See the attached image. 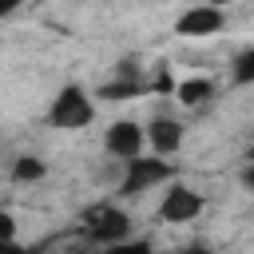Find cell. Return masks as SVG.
I'll return each instance as SVG.
<instances>
[{"instance_id":"3","label":"cell","mask_w":254,"mask_h":254,"mask_svg":"<svg viewBox=\"0 0 254 254\" xmlns=\"http://www.w3.org/2000/svg\"><path fill=\"white\" fill-rule=\"evenodd\" d=\"M222 24H226L222 8H214V4H190V8L175 20V32H179L183 40H206V36L222 32Z\"/></svg>"},{"instance_id":"6","label":"cell","mask_w":254,"mask_h":254,"mask_svg":"<svg viewBox=\"0 0 254 254\" xmlns=\"http://www.w3.org/2000/svg\"><path fill=\"white\" fill-rule=\"evenodd\" d=\"M143 143H147V139H143V127L131 123V119H115V123L107 127V135H103V147H107V155H115V159L139 155Z\"/></svg>"},{"instance_id":"7","label":"cell","mask_w":254,"mask_h":254,"mask_svg":"<svg viewBox=\"0 0 254 254\" xmlns=\"http://www.w3.org/2000/svg\"><path fill=\"white\" fill-rule=\"evenodd\" d=\"M143 139L151 143L155 155H175L183 147V123L179 119H151L147 131H143Z\"/></svg>"},{"instance_id":"11","label":"cell","mask_w":254,"mask_h":254,"mask_svg":"<svg viewBox=\"0 0 254 254\" xmlns=\"http://www.w3.org/2000/svg\"><path fill=\"white\" fill-rule=\"evenodd\" d=\"M234 79L238 83H254V48H242L234 60Z\"/></svg>"},{"instance_id":"15","label":"cell","mask_w":254,"mask_h":254,"mask_svg":"<svg viewBox=\"0 0 254 254\" xmlns=\"http://www.w3.org/2000/svg\"><path fill=\"white\" fill-rule=\"evenodd\" d=\"M194 4H214V8H226L230 0H194Z\"/></svg>"},{"instance_id":"12","label":"cell","mask_w":254,"mask_h":254,"mask_svg":"<svg viewBox=\"0 0 254 254\" xmlns=\"http://www.w3.org/2000/svg\"><path fill=\"white\" fill-rule=\"evenodd\" d=\"M0 246H16V218L0 210Z\"/></svg>"},{"instance_id":"4","label":"cell","mask_w":254,"mask_h":254,"mask_svg":"<svg viewBox=\"0 0 254 254\" xmlns=\"http://www.w3.org/2000/svg\"><path fill=\"white\" fill-rule=\"evenodd\" d=\"M202 214V194L183 187V183H171L163 202H159V218L163 222H194Z\"/></svg>"},{"instance_id":"2","label":"cell","mask_w":254,"mask_h":254,"mask_svg":"<svg viewBox=\"0 0 254 254\" xmlns=\"http://www.w3.org/2000/svg\"><path fill=\"white\" fill-rule=\"evenodd\" d=\"M83 230H87V238H91L95 246H115V242H123V238L131 234V218H127L119 206L103 202V206H91V210L83 214Z\"/></svg>"},{"instance_id":"14","label":"cell","mask_w":254,"mask_h":254,"mask_svg":"<svg viewBox=\"0 0 254 254\" xmlns=\"http://www.w3.org/2000/svg\"><path fill=\"white\" fill-rule=\"evenodd\" d=\"M20 4H24V0H0V16H12Z\"/></svg>"},{"instance_id":"9","label":"cell","mask_w":254,"mask_h":254,"mask_svg":"<svg viewBox=\"0 0 254 254\" xmlns=\"http://www.w3.org/2000/svg\"><path fill=\"white\" fill-rule=\"evenodd\" d=\"M44 159H36V155H20L16 159V167H12V179L16 183H36V179H44Z\"/></svg>"},{"instance_id":"8","label":"cell","mask_w":254,"mask_h":254,"mask_svg":"<svg viewBox=\"0 0 254 254\" xmlns=\"http://www.w3.org/2000/svg\"><path fill=\"white\" fill-rule=\"evenodd\" d=\"M171 95H179V103H187V107H198V103H206L214 95V83L206 75H190V79H179Z\"/></svg>"},{"instance_id":"13","label":"cell","mask_w":254,"mask_h":254,"mask_svg":"<svg viewBox=\"0 0 254 254\" xmlns=\"http://www.w3.org/2000/svg\"><path fill=\"white\" fill-rule=\"evenodd\" d=\"M155 91H175V79L159 71V75H155Z\"/></svg>"},{"instance_id":"5","label":"cell","mask_w":254,"mask_h":254,"mask_svg":"<svg viewBox=\"0 0 254 254\" xmlns=\"http://www.w3.org/2000/svg\"><path fill=\"white\" fill-rule=\"evenodd\" d=\"M171 179V167H167V159H139V155H131L127 159V175H123V190L127 194H139V190H151V187H159V183H167Z\"/></svg>"},{"instance_id":"1","label":"cell","mask_w":254,"mask_h":254,"mask_svg":"<svg viewBox=\"0 0 254 254\" xmlns=\"http://www.w3.org/2000/svg\"><path fill=\"white\" fill-rule=\"evenodd\" d=\"M91 115H95V103L87 99V91H83V87H75V83H67V87L52 99L48 123H52V127H60V131H79V127H87V123H91Z\"/></svg>"},{"instance_id":"10","label":"cell","mask_w":254,"mask_h":254,"mask_svg":"<svg viewBox=\"0 0 254 254\" xmlns=\"http://www.w3.org/2000/svg\"><path fill=\"white\" fill-rule=\"evenodd\" d=\"M95 95H99V99H111V103H119V99H131V95H139V83L123 75V79H115V83H103Z\"/></svg>"}]
</instances>
